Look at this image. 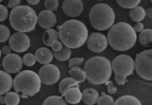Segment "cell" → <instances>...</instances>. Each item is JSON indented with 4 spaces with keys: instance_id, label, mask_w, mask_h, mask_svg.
Here are the masks:
<instances>
[{
    "instance_id": "30bf717a",
    "label": "cell",
    "mask_w": 152,
    "mask_h": 105,
    "mask_svg": "<svg viewBox=\"0 0 152 105\" xmlns=\"http://www.w3.org/2000/svg\"><path fill=\"white\" fill-rule=\"evenodd\" d=\"M8 40L9 46L16 53L25 52L31 46V40L25 33H14L10 35Z\"/></svg>"
},
{
    "instance_id": "1f68e13d",
    "label": "cell",
    "mask_w": 152,
    "mask_h": 105,
    "mask_svg": "<svg viewBox=\"0 0 152 105\" xmlns=\"http://www.w3.org/2000/svg\"><path fill=\"white\" fill-rule=\"evenodd\" d=\"M59 4L58 0H45L44 2V6L46 10L50 11H55L57 10Z\"/></svg>"
},
{
    "instance_id": "ab89813d",
    "label": "cell",
    "mask_w": 152,
    "mask_h": 105,
    "mask_svg": "<svg viewBox=\"0 0 152 105\" xmlns=\"http://www.w3.org/2000/svg\"><path fill=\"white\" fill-rule=\"evenodd\" d=\"M26 1L30 5H37L39 3L40 0H26Z\"/></svg>"
},
{
    "instance_id": "9a60e30c",
    "label": "cell",
    "mask_w": 152,
    "mask_h": 105,
    "mask_svg": "<svg viewBox=\"0 0 152 105\" xmlns=\"http://www.w3.org/2000/svg\"><path fill=\"white\" fill-rule=\"evenodd\" d=\"M34 56L37 62L41 64H50L53 59V52L48 47H39L37 50Z\"/></svg>"
},
{
    "instance_id": "3957f363",
    "label": "cell",
    "mask_w": 152,
    "mask_h": 105,
    "mask_svg": "<svg viewBox=\"0 0 152 105\" xmlns=\"http://www.w3.org/2000/svg\"><path fill=\"white\" fill-rule=\"evenodd\" d=\"M86 79L93 84H103L112 75L111 63L103 56H93L86 61L84 68Z\"/></svg>"
},
{
    "instance_id": "603a6c76",
    "label": "cell",
    "mask_w": 152,
    "mask_h": 105,
    "mask_svg": "<svg viewBox=\"0 0 152 105\" xmlns=\"http://www.w3.org/2000/svg\"><path fill=\"white\" fill-rule=\"evenodd\" d=\"M79 84L80 83L77 82L75 79H74L71 77L65 78L62 79L61 82L59 83V90L62 96L65 93V92L69 88H71V87H80Z\"/></svg>"
},
{
    "instance_id": "8fae6325",
    "label": "cell",
    "mask_w": 152,
    "mask_h": 105,
    "mask_svg": "<svg viewBox=\"0 0 152 105\" xmlns=\"http://www.w3.org/2000/svg\"><path fill=\"white\" fill-rule=\"evenodd\" d=\"M87 47L94 53H102L108 45L107 36L99 32H94L88 35L87 38Z\"/></svg>"
},
{
    "instance_id": "277c9868",
    "label": "cell",
    "mask_w": 152,
    "mask_h": 105,
    "mask_svg": "<svg viewBox=\"0 0 152 105\" xmlns=\"http://www.w3.org/2000/svg\"><path fill=\"white\" fill-rule=\"evenodd\" d=\"M9 21L12 28L17 32H31L37 26V14L30 6L18 5L10 11Z\"/></svg>"
},
{
    "instance_id": "8d00e7d4",
    "label": "cell",
    "mask_w": 152,
    "mask_h": 105,
    "mask_svg": "<svg viewBox=\"0 0 152 105\" xmlns=\"http://www.w3.org/2000/svg\"><path fill=\"white\" fill-rule=\"evenodd\" d=\"M21 0H7V6L8 8H14L16 6L19 5Z\"/></svg>"
},
{
    "instance_id": "4dcf8cb0",
    "label": "cell",
    "mask_w": 152,
    "mask_h": 105,
    "mask_svg": "<svg viewBox=\"0 0 152 105\" xmlns=\"http://www.w3.org/2000/svg\"><path fill=\"white\" fill-rule=\"evenodd\" d=\"M37 60L35 56L32 53H27L22 58V63L26 67H32L33 65L35 64Z\"/></svg>"
},
{
    "instance_id": "d590c367",
    "label": "cell",
    "mask_w": 152,
    "mask_h": 105,
    "mask_svg": "<svg viewBox=\"0 0 152 105\" xmlns=\"http://www.w3.org/2000/svg\"><path fill=\"white\" fill-rule=\"evenodd\" d=\"M62 47H63V44L61 42L60 40H56V41H55L51 44V46H50L53 51H59V50H60L62 48Z\"/></svg>"
},
{
    "instance_id": "ee69618b",
    "label": "cell",
    "mask_w": 152,
    "mask_h": 105,
    "mask_svg": "<svg viewBox=\"0 0 152 105\" xmlns=\"http://www.w3.org/2000/svg\"><path fill=\"white\" fill-rule=\"evenodd\" d=\"M1 49H0V57H1Z\"/></svg>"
},
{
    "instance_id": "e575fe53",
    "label": "cell",
    "mask_w": 152,
    "mask_h": 105,
    "mask_svg": "<svg viewBox=\"0 0 152 105\" xmlns=\"http://www.w3.org/2000/svg\"><path fill=\"white\" fill-rule=\"evenodd\" d=\"M105 84L107 87V88H108L107 89V91H108V93H109L110 95H114L117 92V88L114 85L112 81L108 80V81H107L105 83Z\"/></svg>"
},
{
    "instance_id": "7402d4cb",
    "label": "cell",
    "mask_w": 152,
    "mask_h": 105,
    "mask_svg": "<svg viewBox=\"0 0 152 105\" xmlns=\"http://www.w3.org/2000/svg\"><path fill=\"white\" fill-rule=\"evenodd\" d=\"M116 105H140L141 102L135 96L126 95L120 97L114 101Z\"/></svg>"
},
{
    "instance_id": "836d02e7",
    "label": "cell",
    "mask_w": 152,
    "mask_h": 105,
    "mask_svg": "<svg viewBox=\"0 0 152 105\" xmlns=\"http://www.w3.org/2000/svg\"><path fill=\"white\" fill-rule=\"evenodd\" d=\"M8 16L7 8L3 4H0V22H4Z\"/></svg>"
},
{
    "instance_id": "d4e9b609",
    "label": "cell",
    "mask_w": 152,
    "mask_h": 105,
    "mask_svg": "<svg viewBox=\"0 0 152 105\" xmlns=\"http://www.w3.org/2000/svg\"><path fill=\"white\" fill-rule=\"evenodd\" d=\"M53 57L60 62H65L68 60L71 56V50L67 47H62L59 51H53Z\"/></svg>"
},
{
    "instance_id": "d6986e66",
    "label": "cell",
    "mask_w": 152,
    "mask_h": 105,
    "mask_svg": "<svg viewBox=\"0 0 152 105\" xmlns=\"http://www.w3.org/2000/svg\"><path fill=\"white\" fill-rule=\"evenodd\" d=\"M56 40H59V33L56 30L50 28L44 32L42 37V41L47 47H50L53 42Z\"/></svg>"
},
{
    "instance_id": "f6af8a7d",
    "label": "cell",
    "mask_w": 152,
    "mask_h": 105,
    "mask_svg": "<svg viewBox=\"0 0 152 105\" xmlns=\"http://www.w3.org/2000/svg\"><path fill=\"white\" fill-rule=\"evenodd\" d=\"M2 1H3V0H0V2H1Z\"/></svg>"
},
{
    "instance_id": "d6a6232c",
    "label": "cell",
    "mask_w": 152,
    "mask_h": 105,
    "mask_svg": "<svg viewBox=\"0 0 152 105\" xmlns=\"http://www.w3.org/2000/svg\"><path fill=\"white\" fill-rule=\"evenodd\" d=\"M68 67L69 68L74 67H80L85 62V59L83 57H76L68 59Z\"/></svg>"
},
{
    "instance_id": "5b68a950",
    "label": "cell",
    "mask_w": 152,
    "mask_h": 105,
    "mask_svg": "<svg viewBox=\"0 0 152 105\" xmlns=\"http://www.w3.org/2000/svg\"><path fill=\"white\" fill-rule=\"evenodd\" d=\"M41 84L38 74L29 70L18 72L13 81L15 92L23 98H28L37 94L40 91Z\"/></svg>"
},
{
    "instance_id": "484cf974",
    "label": "cell",
    "mask_w": 152,
    "mask_h": 105,
    "mask_svg": "<svg viewBox=\"0 0 152 105\" xmlns=\"http://www.w3.org/2000/svg\"><path fill=\"white\" fill-rule=\"evenodd\" d=\"M4 98V104L7 105H17L20 102V96L16 92H7Z\"/></svg>"
},
{
    "instance_id": "7a4b0ae2",
    "label": "cell",
    "mask_w": 152,
    "mask_h": 105,
    "mask_svg": "<svg viewBox=\"0 0 152 105\" xmlns=\"http://www.w3.org/2000/svg\"><path fill=\"white\" fill-rule=\"evenodd\" d=\"M107 38L109 45L117 51H127L135 45L137 39L136 31L127 22L114 24L109 28Z\"/></svg>"
},
{
    "instance_id": "52a82bcc",
    "label": "cell",
    "mask_w": 152,
    "mask_h": 105,
    "mask_svg": "<svg viewBox=\"0 0 152 105\" xmlns=\"http://www.w3.org/2000/svg\"><path fill=\"white\" fill-rule=\"evenodd\" d=\"M111 67L117 84L120 86L124 85L128 77L134 71V60L128 55H119L113 60Z\"/></svg>"
},
{
    "instance_id": "83f0119b",
    "label": "cell",
    "mask_w": 152,
    "mask_h": 105,
    "mask_svg": "<svg viewBox=\"0 0 152 105\" xmlns=\"http://www.w3.org/2000/svg\"><path fill=\"white\" fill-rule=\"evenodd\" d=\"M117 4L125 9H132L139 5L141 0H116Z\"/></svg>"
},
{
    "instance_id": "bcb514c9",
    "label": "cell",
    "mask_w": 152,
    "mask_h": 105,
    "mask_svg": "<svg viewBox=\"0 0 152 105\" xmlns=\"http://www.w3.org/2000/svg\"><path fill=\"white\" fill-rule=\"evenodd\" d=\"M150 1H151V4H152V0H150Z\"/></svg>"
},
{
    "instance_id": "4fadbf2b",
    "label": "cell",
    "mask_w": 152,
    "mask_h": 105,
    "mask_svg": "<svg viewBox=\"0 0 152 105\" xmlns=\"http://www.w3.org/2000/svg\"><path fill=\"white\" fill-rule=\"evenodd\" d=\"M62 9L67 16L75 18L80 16L84 10V4L82 0H64Z\"/></svg>"
},
{
    "instance_id": "8992f818",
    "label": "cell",
    "mask_w": 152,
    "mask_h": 105,
    "mask_svg": "<svg viewBox=\"0 0 152 105\" xmlns=\"http://www.w3.org/2000/svg\"><path fill=\"white\" fill-rule=\"evenodd\" d=\"M89 21L95 30H108L115 22V13L111 6L105 3H98L89 11Z\"/></svg>"
},
{
    "instance_id": "9c48e42d",
    "label": "cell",
    "mask_w": 152,
    "mask_h": 105,
    "mask_svg": "<svg viewBox=\"0 0 152 105\" xmlns=\"http://www.w3.org/2000/svg\"><path fill=\"white\" fill-rule=\"evenodd\" d=\"M41 82L45 85H52L58 82L60 78V71L54 64H44L38 72Z\"/></svg>"
},
{
    "instance_id": "6da1fadb",
    "label": "cell",
    "mask_w": 152,
    "mask_h": 105,
    "mask_svg": "<svg viewBox=\"0 0 152 105\" xmlns=\"http://www.w3.org/2000/svg\"><path fill=\"white\" fill-rule=\"evenodd\" d=\"M59 38L64 46L70 49L82 47L87 41L88 30L81 21L70 19L57 27Z\"/></svg>"
},
{
    "instance_id": "5bb4252c",
    "label": "cell",
    "mask_w": 152,
    "mask_h": 105,
    "mask_svg": "<svg viewBox=\"0 0 152 105\" xmlns=\"http://www.w3.org/2000/svg\"><path fill=\"white\" fill-rule=\"evenodd\" d=\"M56 23V17L53 11L48 10H42L37 15V24L44 29L52 28Z\"/></svg>"
},
{
    "instance_id": "74e56055",
    "label": "cell",
    "mask_w": 152,
    "mask_h": 105,
    "mask_svg": "<svg viewBox=\"0 0 152 105\" xmlns=\"http://www.w3.org/2000/svg\"><path fill=\"white\" fill-rule=\"evenodd\" d=\"M133 28L136 33H140L144 29V25L141 22H137L136 24H134Z\"/></svg>"
},
{
    "instance_id": "2e32d148",
    "label": "cell",
    "mask_w": 152,
    "mask_h": 105,
    "mask_svg": "<svg viewBox=\"0 0 152 105\" xmlns=\"http://www.w3.org/2000/svg\"><path fill=\"white\" fill-rule=\"evenodd\" d=\"M62 96H65L67 104H77L82 101V93L80 87H71L65 92Z\"/></svg>"
},
{
    "instance_id": "44dd1931",
    "label": "cell",
    "mask_w": 152,
    "mask_h": 105,
    "mask_svg": "<svg viewBox=\"0 0 152 105\" xmlns=\"http://www.w3.org/2000/svg\"><path fill=\"white\" fill-rule=\"evenodd\" d=\"M140 44L144 47H149L152 44V29L151 28H144L140 33L139 37Z\"/></svg>"
},
{
    "instance_id": "b9f144b4",
    "label": "cell",
    "mask_w": 152,
    "mask_h": 105,
    "mask_svg": "<svg viewBox=\"0 0 152 105\" xmlns=\"http://www.w3.org/2000/svg\"><path fill=\"white\" fill-rule=\"evenodd\" d=\"M0 104H4V98L3 95H0Z\"/></svg>"
},
{
    "instance_id": "ffe728a7",
    "label": "cell",
    "mask_w": 152,
    "mask_h": 105,
    "mask_svg": "<svg viewBox=\"0 0 152 105\" xmlns=\"http://www.w3.org/2000/svg\"><path fill=\"white\" fill-rule=\"evenodd\" d=\"M146 16L145 10L142 6H136L133 8L130 9L129 11V17L132 21L135 22H142Z\"/></svg>"
},
{
    "instance_id": "e0dca14e",
    "label": "cell",
    "mask_w": 152,
    "mask_h": 105,
    "mask_svg": "<svg viewBox=\"0 0 152 105\" xmlns=\"http://www.w3.org/2000/svg\"><path fill=\"white\" fill-rule=\"evenodd\" d=\"M13 81L10 73L6 71L0 70V95H4L11 90Z\"/></svg>"
},
{
    "instance_id": "7c38bea8",
    "label": "cell",
    "mask_w": 152,
    "mask_h": 105,
    "mask_svg": "<svg viewBox=\"0 0 152 105\" xmlns=\"http://www.w3.org/2000/svg\"><path fill=\"white\" fill-rule=\"evenodd\" d=\"M22 59L16 53H9L2 60V66L4 71L10 74L20 72L22 68Z\"/></svg>"
},
{
    "instance_id": "7bdbcfd3",
    "label": "cell",
    "mask_w": 152,
    "mask_h": 105,
    "mask_svg": "<svg viewBox=\"0 0 152 105\" xmlns=\"http://www.w3.org/2000/svg\"><path fill=\"white\" fill-rule=\"evenodd\" d=\"M96 1H104V0H96Z\"/></svg>"
},
{
    "instance_id": "f1b7e54d",
    "label": "cell",
    "mask_w": 152,
    "mask_h": 105,
    "mask_svg": "<svg viewBox=\"0 0 152 105\" xmlns=\"http://www.w3.org/2000/svg\"><path fill=\"white\" fill-rule=\"evenodd\" d=\"M114 99L111 96L106 95L105 93H101L100 97L99 96L96 104L99 105H111L114 104Z\"/></svg>"
},
{
    "instance_id": "f546056e",
    "label": "cell",
    "mask_w": 152,
    "mask_h": 105,
    "mask_svg": "<svg viewBox=\"0 0 152 105\" xmlns=\"http://www.w3.org/2000/svg\"><path fill=\"white\" fill-rule=\"evenodd\" d=\"M10 36V31L7 26L0 25V43L7 41Z\"/></svg>"
},
{
    "instance_id": "f35d334b",
    "label": "cell",
    "mask_w": 152,
    "mask_h": 105,
    "mask_svg": "<svg viewBox=\"0 0 152 105\" xmlns=\"http://www.w3.org/2000/svg\"><path fill=\"white\" fill-rule=\"evenodd\" d=\"M11 48H10V46H7V45H5L4 46V47H2V49H1V52H2V53L4 55H7L9 54V53H11Z\"/></svg>"
},
{
    "instance_id": "4316f807",
    "label": "cell",
    "mask_w": 152,
    "mask_h": 105,
    "mask_svg": "<svg viewBox=\"0 0 152 105\" xmlns=\"http://www.w3.org/2000/svg\"><path fill=\"white\" fill-rule=\"evenodd\" d=\"M44 105H65L67 104L66 101L64 100L62 96H51L48 97L43 102Z\"/></svg>"
},
{
    "instance_id": "7dc6e473",
    "label": "cell",
    "mask_w": 152,
    "mask_h": 105,
    "mask_svg": "<svg viewBox=\"0 0 152 105\" xmlns=\"http://www.w3.org/2000/svg\"><path fill=\"white\" fill-rule=\"evenodd\" d=\"M1 64H0V68H1Z\"/></svg>"
},
{
    "instance_id": "ba28073f",
    "label": "cell",
    "mask_w": 152,
    "mask_h": 105,
    "mask_svg": "<svg viewBox=\"0 0 152 105\" xmlns=\"http://www.w3.org/2000/svg\"><path fill=\"white\" fill-rule=\"evenodd\" d=\"M134 69L142 79L152 81V49L145 50L137 55Z\"/></svg>"
},
{
    "instance_id": "ac0fdd59",
    "label": "cell",
    "mask_w": 152,
    "mask_h": 105,
    "mask_svg": "<svg viewBox=\"0 0 152 105\" xmlns=\"http://www.w3.org/2000/svg\"><path fill=\"white\" fill-rule=\"evenodd\" d=\"M99 98V93L95 89L87 88L82 93V101L85 104L93 105L96 104Z\"/></svg>"
},
{
    "instance_id": "cb8c5ba5",
    "label": "cell",
    "mask_w": 152,
    "mask_h": 105,
    "mask_svg": "<svg viewBox=\"0 0 152 105\" xmlns=\"http://www.w3.org/2000/svg\"><path fill=\"white\" fill-rule=\"evenodd\" d=\"M70 77L75 79L77 82H84L86 79V73L83 69L80 67H74L69 70Z\"/></svg>"
},
{
    "instance_id": "60d3db41",
    "label": "cell",
    "mask_w": 152,
    "mask_h": 105,
    "mask_svg": "<svg viewBox=\"0 0 152 105\" xmlns=\"http://www.w3.org/2000/svg\"><path fill=\"white\" fill-rule=\"evenodd\" d=\"M145 14H146V16H148V18L152 19V7H149V8H148L147 10H145Z\"/></svg>"
}]
</instances>
